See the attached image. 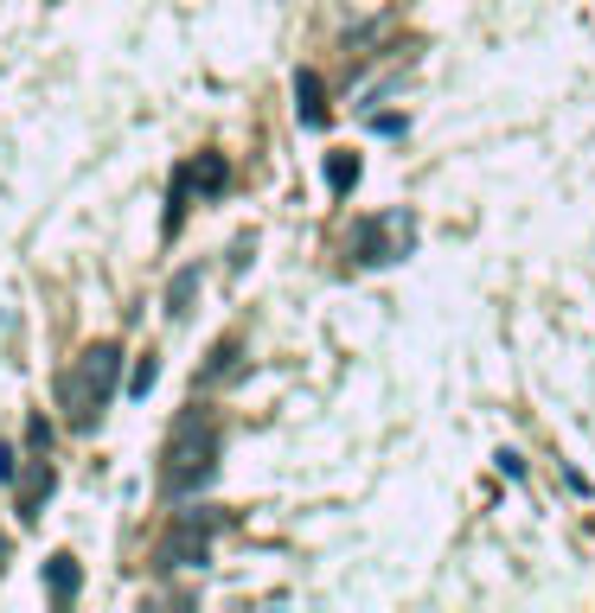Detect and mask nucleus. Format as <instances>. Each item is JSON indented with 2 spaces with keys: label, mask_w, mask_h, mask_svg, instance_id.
<instances>
[{
  "label": "nucleus",
  "mask_w": 595,
  "mask_h": 613,
  "mask_svg": "<svg viewBox=\"0 0 595 613\" xmlns=\"http://www.w3.org/2000/svg\"><path fill=\"white\" fill-rule=\"evenodd\" d=\"M218 416L205 409V402H192L187 416L173 422L167 434V461H160V486H167V499H187V492H205L212 479H218Z\"/></svg>",
  "instance_id": "1"
},
{
  "label": "nucleus",
  "mask_w": 595,
  "mask_h": 613,
  "mask_svg": "<svg viewBox=\"0 0 595 613\" xmlns=\"http://www.w3.org/2000/svg\"><path fill=\"white\" fill-rule=\"evenodd\" d=\"M115 384H122V345L115 339H97L83 345V359H71V371L58 377V402H65V422L71 434H90L110 409Z\"/></svg>",
  "instance_id": "2"
},
{
  "label": "nucleus",
  "mask_w": 595,
  "mask_h": 613,
  "mask_svg": "<svg viewBox=\"0 0 595 613\" xmlns=\"http://www.w3.org/2000/svg\"><path fill=\"white\" fill-rule=\"evenodd\" d=\"M224 531V511L192 506L173 518V531L160 537V569H205L212 563V537Z\"/></svg>",
  "instance_id": "3"
},
{
  "label": "nucleus",
  "mask_w": 595,
  "mask_h": 613,
  "mask_svg": "<svg viewBox=\"0 0 595 613\" xmlns=\"http://www.w3.org/2000/svg\"><path fill=\"white\" fill-rule=\"evenodd\" d=\"M224 180H231L224 154H192L187 167L173 173V185H167V237L187 224V198H192V192H224Z\"/></svg>",
  "instance_id": "4"
},
{
  "label": "nucleus",
  "mask_w": 595,
  "mask_h": 613,
  "mask_svg": "<svg viewBox=\"0 0 595 613\" xmlns=\"http://www.w3.org/2000/svg\"><path fill=\"white\" fill-rule=\"evenodd\" d=\"M409 237H416V217L397 205V212L372 217L366 230H359V243H352V256L366 262V269H378V262H404L409 256Z\"/></svg>",
  "instance_id": "5"
},
{
  "label": "nucleus",
  "mask_w": 595,
  "mask_h": 613,
  "mask_svg": "<svg viewBox=\"0 0 595 613\" xmlns=\"http://www.w3.org/2000/svg\"><path fill=\"white\" fill-rule=\"evenodd\" d=\"M52 486H58V473H52V461H26V479H20V524H38L45 518V499H52Z\"/></svg>",
  "instance_id": "6"
},
{
  "label": "nucleus",
  "mask_w": 595,
  "mask_h": 613,
  "mask_svg": "<svg viewBox=\"0 0 595 613\" xmlns=\"http://www.w3.org/2000/svg\"><path fill=\"white\" fill-rule=\"evenodd\" d=\"M77 588H83V569H77L71 549H58V556H45V594H52V608H71Z\"/></svg>",
  "instance_id": "7"
},
{
  "label": "nucleus",
  "mask_w": 595,
  "mask_h": 613,
  "mask_svg": "<svg viewBox=\"0 0 595 613\" xmlns=\"http://www.w3.org/2000/svg\"><path fill=\"white\" fill-rule=\"evenodd\" d=\"M295 97H301V122H307V128H321V122H327V103H321V77H314V71H295Z\"/></svg>",
  "instance_id": "8"
},
{
  "label": "nucleus",
  "mask_w": 595,
  "mask_h": 613,
  "mask_svg": "<svg viewBox=\"0 0 595 613\" xmlns=\"http://www.w3.org/2000/svg\"><path fill=\"white\" fill-rule=\"evenodd\" d=\"M192 294H199V269H180V275L167 282V320H187V314H192Z\"/></svg>",
  "instance_id": "9"
},
{
  "label": "nucleus",
  "mask_w": 595,
  "mask_h": 613,
  "mask_svg": "<svg viewBox=\"0 0 595 613\" xmlns=\"http://www.w3.org/2000/svg\"><path fill=\"white\" fill-rule=\"evenodd\" d=\"M321 173H327V185L346 198V192L359 185V154H346V147H339V154H327V167H321Z\"/></svg>",
  "instance_id": "10"
},
{
  "label": "nucleus",
  "mask_w": 595,
  "mask_h": 613,
  "mask_svg": "<svg viewBox=\"0 0 595 613\" xmlns=\"http://www.w3.org/2000/svg\"><path fill=\"white\" fill-rule=\"evenodd\" d=\"M231 371H237V339H218V345H212V359H205V371H199V377H205V384H218V377H231Z\"/></svg>",
  "instance_id": "11"
},
{
  "label": "nucleus",
  "mask_w": 595,
  "mask_h": 613,
  "mask_svg": "<svg viewBox=\"0 0 595 613\" xmlns=\"http://www.w3.org/2000/svg\"><path fill=\"white\" fill-rule=\"evenodd\" d=\"M154 377H160V364L142 359V364H135V377H128V397H148V390H154Z\"/></svg>",
  "instance_id": "12"
},
{
  "label": "nucleus",
  "mask_w": 595,
  "mask_h": 613,
  "mask_svg": "<svg viewBox=\"0 0 595 613\" xmlns=\"http://www.w3.org/2000/svg\"><path fill=\"white\" fill-rule=\"evenodd\" d=\"M0 569H7V537H0Z\"/></svg>",
  "instance_id": "13"
}]
</instances>
